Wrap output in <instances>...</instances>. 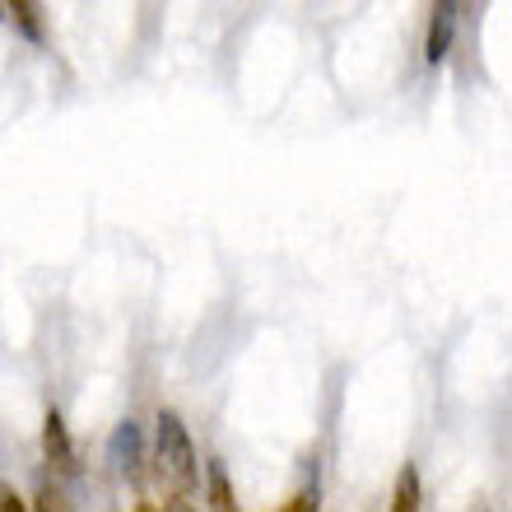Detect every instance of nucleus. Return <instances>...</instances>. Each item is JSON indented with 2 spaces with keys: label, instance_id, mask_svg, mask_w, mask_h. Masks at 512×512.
Listing matches in <instances>:
<instances>
[{
  "label": "nucleus",
  "instance_id": "nucleus-10",
  "mask_svg": "<svg viewBox=\"0 0 512 512\" xmlns=\"http://www.w3.org/2000/svg\"><path fill=\"white\" fill-rule=\"evenodd\" d=\"M42 508H61V489H42Z\"/></svg>",
  "mask_w": 512,
  "mask_h": 512
},
{
  "label": "nucleus",
  "instance_id": "nucleus-8",
  "mask_svg": "<svg viewBox=\"0 0 512 512\" xmlns=\"http://www.w3.org/2000/svg\"><path fill=\"white\" fill-rule=\"evenodd\" d=\"M19 508H24V499H19V494L0 480V512H19Z\"/></svg>",
  "mask_w": 512,
  "mask_h": 512
},
{
  "label": "nucleus",
  "instance_id": "nucleus-1",
  "mask_svg": "<svg viewBox=\"0 0 512 512\" xmlns=\"http://www.w3.org/2000/svg\"><path fill=\"white\" fill-rule=\"evenodd\" d=\"M159 475L163 485H173L177 499H191L201 489V461L177 410H159Z\"/></svg>",
  "mask_w": 512,
  "mask_h": 512
},
{
  "label": "nucleus",
  "instance_id": "nucleus-7",
  "mask_svg": "<svg viewBox=\"0 0 512 512\" xmlns=\"http://www.w3.org/2000/svg\"><path fill=\"white\" fill-rule=\"evenodd\" d=\"M419 471L415 466H401V480H396V512H415L419 508Z\"/></svg>",
  "mask_w": 512,
  "mask_h": 512
},
{
  "label": "nucleus",
  "instance_id": "nucleus-4",
  "mask_svg": "<svg viewBox=\"0 0 512 512\" xmlns=\"http://www.w3.org/2000/svg\"><path fill=\"white\" fill-rule=\"evenodd\" d=\"M42 452H47V461H52L61 475H70L75 471V447H70V433H66V419L56 415H47L42 419Z\"/></svg>",
  "mask_w": 512,
  "mask_h": 512
},
{
  "label": "nucleus",
  "instance_id": "nucleus-9",
  "mask_svg": "<svg viewBox=\"0 0 512 512\" xmlns=\"http://www.w3.org/2000/svg\"><path fill=\"white\" fill-rule=\"evenodd\" d=\"M317 503H322V499H317V485H312L308 494H298V499L289 503V512H308V508H317Z\"/></svg>",
  "mask_w": 512,
  "mask_h": 512
},
{
  "label": "nucleus",
  "instance_id": "nucleus-3",
  "mask_svg": "<svg viewBox=\"0 0 512 512\" xmlns=\"http://www.w3.org/2000/svg\"><path fill=\"white\" fill-rule=\"evenodd\" d=\"M457 19H461V0H433L429 10V38H424V56L433 66L452 52V38H457Z\"/></svg>",
  "mask_w": 512,
  "mask_h": 512
},
{
  "label": "nucleus",
  "instance_id": "nucleus-11",
  "mask_svg": "<svg viewBox=\"0 0 512 512\" xmlns=\"http://www.w3.org/2000/svg\"><path fill=\"white\" fill-rule=\"evenodd\" d=\"M0 10H5V0H0Z\"/></svg>",
  "mask_w": 512,
  "mask_h": 512
},
{
  "label": "nucleus",
  "instance_id": "nucleus-2",
  "mask_svg": "<svg viewBox=\"0 0 512 512\" xmlns=\"http://www.w3.org/2000/svg\"><path fill=\"white\" fill-rule=\"evenodd\" d=\"M112 461H117V471L131 480L135 489L145 485V438H140V424H117L112 433Z\"/></svg>",
  "mask_w": 512,
  "mask_h": 512
},
{
  "label": "nucleus",
  "instance_id": "nucleus-5",
  "mask_svg": "<svg viewBox=\"0 0 512 512\" xmlns=\"http://www.w3.org/2000/svg\"><path fill=\"white\" fill-rule=\"evenodd\" d=\"M205 475H210V508H219V512H233L238 508V499H233V489H229V471H224V461H210L205 466Z\"/></svg>",
  "mask_w": 512,
  "mask_h": 512
},
{
  "label": "nucleus",
  "instance_id": "nucleus-6",
  "mask_svg": "<svg viewBox=\"0 0 512 512\" xmlns=\"http://www.w3.org/2000/svg\"><path fill=\"white\" fill-rule=\"evenodd\" d=\"M10 5L14 28L24 33L28 42H42V19H38V0H5Z\"/></svg>",
  "mask_w": 512,
  "mask_h": 512
}]
</instances>
